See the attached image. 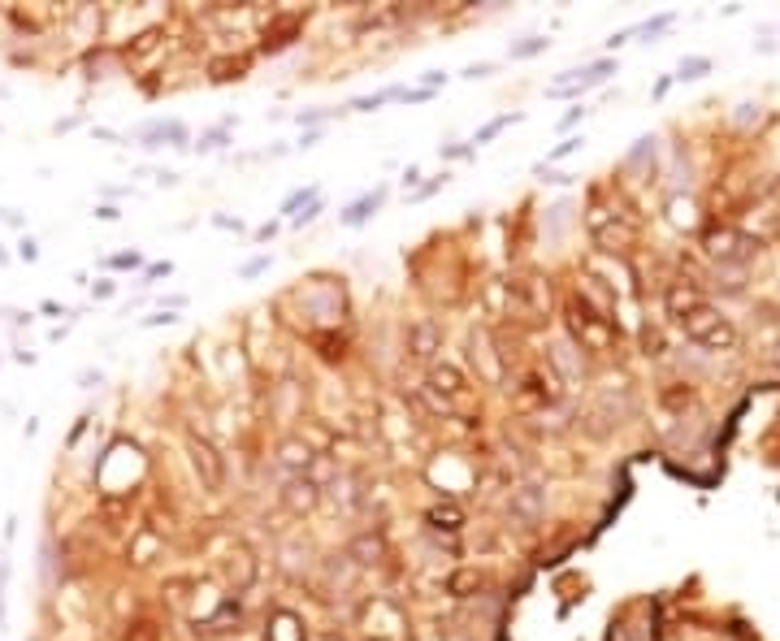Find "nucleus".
Returning a JSON list of instances; mask_svg holds the SVG:
<instances>
[{
  "label": "nucleus",
  "instance_id": "nucleus-1",
  "mask_svg": "<svg viewBox=\"0 0 780 641\" xmlns=\"http://www.w3.org/2000/svg\"><path fill=\"white\" fill-rule=\"evenodd\" d=\"M143 147H187V126L183 121H152V126H143L139 131Z\"/></svg>",
  "mask_w": 780,
  "mask_h": 641
},
{
  "label": "nucleus",
  "instance_id": "nucleus-2",
  "mask_svg": "<svg viewBox=\"0 0 780 641\" xmlns=\"http://www.w3.org/2000/svg\"><path fill=\"white\" fill-rule=\"evenodd\" d=\"M386 195H390L386 187H373V191H364L360 199H351V204H347L338 221H343V225H364V221H369V217H373V213L386 204Z\"/></svg>",
  "mask_w": 780,
  "mask_h": 641
},
{
  "label": "nucleus",
  "instance_id": "nucleus-3",
  "mask_svg": "<svg viewBox=\"0 0 780 641\" xmlns=\"http://www.w3.org/2000/svg\"><path fill=\"white\" fill-rule=\"evenodd\" d=\"M191 459H195V468L204 473L209 485H221V459H217V451L204 438H195V433H191Z\"/></svg>",
  "mask_w": 780,
  "mask_h": 641
},
{
  "label": "nucleus",
  "instance_id": "nucleus-4",
  "mask_svg": "<svg viewBox=\"0 0 780 641\" xmlns=\"http://www.w3.org/2000/svg\"><path fill=\"white\" fill-rule=\"evenodd\" d=\"M520 117H524V113H498V117H490V121H486V126H482V131H477L468 143H472V147H482V143H490L498 131H508V126H512V121H520Z\"/></svg>",
  "mask_w": 780,
  "mask_h": 641
},
{
  "label": "nucleus",
  "instance_id": "nucleus-5",
  "mask_svg": "<svg viewBox=\"0 0 780 641\" xmlns=\"http://www.w3.org/2000/svg\"><path fill=\"white\" fill-rule=\"evenodd\" d=\"M546 48H550V39H546V35H524L520 44H512V48H508V57H512V61H524V57H538V53H546Z\"/></svg>",
  "mask_w": 780,
  "mask_h": 641
},
{
  "label": "nucleus",
  "instance_id": "nucleus-6",
  "mask_svg": "<svg viewBox=\"0 0 780 641\" xmlns=\"http://www.w3.org/2000/svg\"><path fill=\"white\" fill-rule=\"evenodd\" d=\"M317 195H321V187H299V191H291V195L282 199V213H286V217H295V213L304 209V204H312Z\"/></svg>",
  "mask_w": 780,
  "mask_h": 641
},
{
  "label": "nucleus",
  "instance_id": "nucleus-7",
  "mask_svg": "<svg viewBox=\"0 0 780 641\" xmlns=\"http://www.w3.org/2000/svg\"><path fill=\"white\" fill-rule=\"evenodd\" d=\"M225 135H230V121H221V126H213V131H204V135H199L195 152H217V147L225 143Z\"/></svg>",
  "mask_w": 780,
  "mask_h": 641
},
{
  "label": "nucleus",
  "instance_id": "nucleus-8",
  "mask_svg": "<svg viewBox=\"0 0 780 641\" xmlns=\"http://www.w3.org/2000/svg\"><path fill=\"white\" fill-rule=\"evenodd\" d=\"M334 113H343V109H304V113H295V121L299 126H321V121H330Z\"/></svg>",
  "mask_w": 780,
  "mask_h": 641
},
{
  "label": "nucleus",
  "instance_id": "nucleus-9",
  "mask_svg": "<svg viewBox=\"0 0 780 641\" xmlns=\"http://www.w3.org/2000/svg\"><path fill=\"white\" fill-rule=\"evenodd\" d=\"M321 213H325V204H321V195H317L312 204H304V213H295V217H291V225H312Z\"/></svg>",
  "mask_w": 780,
  "mask_h": 641
},
{
  "label": "nucleus",
  "instance_id": "nucleus-10",
  "mask_svg": "<svg viewBox=\"0 0 780 641\" xmlns=\"http://www.w3.org/2000/svg\"><path fill=\"white\" fill-rule=\"evenodd\" d=\"M105 265H109V269H139L143 256H139V251H117V256H109Z\"/></svg>",
  "mask_w": 780,
  "mask_h": 641
},
{
  "label": "nucleus",
  "instance_id": "nucleus-11",
  "mask_svg": "<svg viewBox=\"0 0 780 641\" xmlns=\"http://www.w3.org/2000/svg\"><path fill=\"white\" fill-rule=\"evenodd\" d=\"M576 147H581V139H564V143H555V147H550V152H546V161H542V169H546L550 161H564V157H572V152H576Z\"/></svg>",
  "mask_w": 780,
  "mask_h": 641
},
{
  "label": "nucleus",
  "instance_id": "nucleus-12",
  "mask_svg": "<svg viewBox=\"0 0 780 641\" xmlns=\"http://www.w3.org/2000/svg\"><path fill=\"white\" fill-rule=\"evenodd\" d=\"M490 74H494V61H472L460 70V79H490Z\"/></svg>",
  "mask_w": 780,
  "mask_h": 641
},
{
  "label": "nucleus",
  "instance_id": "nucleus-13",
  "mask_svg": "<svg viewBox=\"0 0 780 641\" xmlns=\"http://www.w3.org/2000/svg\"><path fill=\"white\" fill-rule=\"evenodd\" d=\"M711 61L707 57H694V61H681V74H676V79H702V70H707Z\"/></svg>",
  "mask_w": 780,
  "mask_h": 641
},
{
  "label": "nucleus",
  "instance_id": "nucleus-14",
  "mask_svg": "<svg viewBox=\"0 0 780 641\" xmlns=\"http://www.w3.org/2000/svg\"><path fill=\"white\" fill-rule=\"evenodd\" d=\"M472 152H477L472 143H456V147H442V157H447V161H468Z\"/></svg>",
  "mask_w": 780,
  "mask_h": 641
},
{
  "label": "nucleus",
  "instance_id": "nucleus-15",
  "mask_svg": "<svg viewBox=\"0 0 780 641\" xmlns=\"http://www.w3.org/2000/svg\"><path fill=\"white\" fill-rule=\"evenodd\" d=\"M269 260H273V256H256V260H247L239 273H243V277H256V273H265V269H269Z\"/></svg>",
  "mask_w": 780,
  "mask_h": 641
},
{
  "label": "nucleus",
  "instance_id": "nucleus-16",
  "mask_svg": "<svg viewBox=\"0 0 780 641\" xmlns=\"http://www.w3.org/2000/svg\"><path fill=\"white\" fill-rule=\"evenodd\" d=\"M18 256H22V260H27V265H31V260H39V243H35V239H22Z\"/></svg>",
  "mask_w": 780,
  "mask_h": 641
},
{
  "label": "nucleus",
  "instance_id": "nucleus-17",
  "mask_svg": "<svg viewBox=\"0 0 780 641\" xmlns=\"http://www.w3.org/2000/svg\"><path fill=\"white\" fill-rule=\"evenodd\" d=\"M91 291H95V299H113V295H117V282H109V277H105V282H95Z\"/></svg>",
  "mask_w": 780,
  "mask_h": 641
},
{
  "label": "nucleus",
  "instance_id": "nucleus-18",
  "mask_svg": "<svg viewBox=\"0 0 780 641\" xmlns=\"http://www.w3.org/2000/svg\"><path fill=\"white\" fill-rule=\"evenodd\" d=\"M213 225H217V230H234V234L243 230V221H239V217H221V213L213 217Z\"/></svg>",
  "mask_w": 780,
  "mask_h": 641
},
{
  "label": "nucleus",
  "instance_id": "nucleus-19",
  "mask_svg": "<svg viewBox=\"0 0 780 641\" xmlns=\"http://www.w3.org/2000/svg\"><path fill=\"white\" fill-rule=\"evenodd\" d=\"M438 187H447V173H438V178H434V183H425V187L416 191V199H425V195H434Z\"/></svg>",
  "mask_w": 780,
  "mask_h": 641
},
{
  "label": "nucleus",
  "instance_id": "nucleus-20",
  "mask_svg": "<svg viewBox=\"0 0 780 641\" xmlns=\"http://www.w3.org/2000/svg\"><path fill=\"white\" fill-rule=\"evenodd\" d=\"M169 273H173V265H169V260H161V265H147V273H143V277H169Z\"/></svg>",
  "mask_w": 780,
  "mask_h": 641
},
{
  "label": "nucleus",
  "instance_id": "nucleus-21",
  "mask_svg": "<svg viewBox=\"0 0 780 641\" xmlns=\"http://www.w3.org/2000/svg\"><path fill=\"white\" fill-rule=\"evenodd\" d=\"M95 217H100V221H117V217H121V209H113V204H100V209H95Z\"/></svg>",
  "mask_w": 780,
  "mask_h": 641
},
{
  "label": "nucleus",
  "instance_id": "nucleus-22",
  "mask_svg": "<svg viewBox=\"0 0 780 641\" xmlns=\"http://www.w3.org/2000/svg\"><path fill=\"white\" fill-rule=\"evenodd\" d=\"M581 117H586V109H572V113H564V121H560V131H572V126L581 121Z\"/></svg>",
  "mask_w": 780,
  "mask_h": 641
},
{
  "label": "nucleus",
  "instance_id": "nucleus-23",
  "mask_svg": "<svg viewBox=\"0 0 780 641\" xmlns=\"http://www.w3.org/2000/svg\"><path fill=\"white\" fill-rule=\"evenodd\" d=\"M173 321H178V317H173V312H157V317H147L143 325H173Z\"/></svg>",
  "mask_w": 780,
  "mask_h": 641
},
{
  "label": "nucleus",
  "instance_id": "nucleus-24",
  "mask_svg": "<svg viewBox=\"0 0 780 641\" xmlns=\"http://www.w3.org/2000/svg\"><path fill=\"white\" fill-rule=\"evenodd\" d=\"M321 143V131H304V139H299V147H317Z\"/></svg>",
  "mask_w": 780,
  "mask_h": 641
},
{
  "label": "nucleus",
  "instance_id": "nucleus-25",
  "mask_svg": "<svg viewBox=\"0 0 780 641\" xmlns=\"http://www.w3.org/2000/svg\"><path fill=\"white\" fill-rule=\"evenodd\" d=\"M44 312H48V317H57V312H61V317H65V308H61V303H57V299H44Z\"/></svg>",
  "mask_w": 780,
  "mask_h": 641
},
{
  "label": "nucleus",
  "instance_id": "nucleus-26",
  "mask_svg": "<svg viewBox=\"0 0 780 641\" xmlns=\"http://www.w3.org/2000/svg\"><path fill=\"white\" fill-rule=\"evenodd\" d=\"M0 221H5V225H22V217L13 209H0Z\"/></svg>",
  "mask_w": 780,
  "mask_h": 641
}]
</instances>
